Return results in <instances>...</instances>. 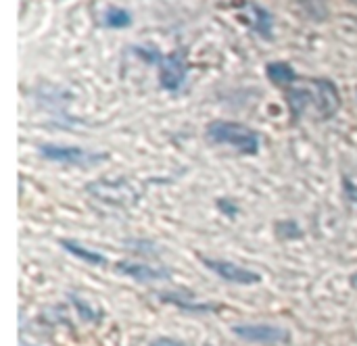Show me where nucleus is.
Wrapping results in <instances>:
<instances>
[{"mask_svg": "<svg viewBox=\"0 0 357 346\" xmlns=\"http://www.w3.org/2000/svg\"><path fill=\"white\" fill-rule=\"evenodd\" d=\"M207 136L218 142V144H228L238 148L245 155H255L259 148V136L243 125V123H234V121H213L207 125Z\"/></svg>", "mask_w": 357, "mask_h": 346, "instance_id": "nucleus-1", "label": "nucleus"}, {"mask_svg": "<svg viewBox=\"0 0 357 346\" xmlns=\"http://www.w3.org/2000/svg\"><path fill=\"white\" fill-rule=\"evenodd\" d=\"M88 192L105 203L126 207L140 198L142 188L136 184V180H98L88 186Z\"/></svg>", "mask_w": 357, "mask_h": 346, "instance_id": "nucleus-2", "label": "nucleus"}, {"mask_svg": "<svg viewBox=\"0 0 357 346\" xmlns=\"http://www.w3.org/2000/svg\"><path fill=\"white\" fill-rule=\"evenodd\" d=\"M312 96H314V104H316L318 113L324 119H331L341 109V94L337 90V86L328 79H314Z\"/></svg>", "mask_w": 357, "mask_h": 346, "instance_id": "nucleus-3", "label": "nucleus"}, {"mask_svg": "<svg viewBox=\"0 0 357 346\" xmlns=\"http://www.w3.org/2000/svg\"><path fill=\"white\" fill-rule=\"evenodd\" d=\"M186 58L184 52H172L169 56H165L159 65V79L161 86L165 90H178L182 86V81L186 79Z\"/></svg>", "mask_w": 357, "mask_h": 346, "instance_id": "nucleus-4", "label": "nucleus"}, {"mask_svg": "<svg viewBox=\"0 0 357 346\" xmlns=\"http://www.w3.org/2000/svg\"><path fill=\"white\" fill-rule=\"evenodd\" d=\"M42 155L46 159L67 163V165H90V163L105 159V155H92L88 150L75 148V146H42Z\"/></svg>", "mask_w": 357, "mask_h": 346, "instance_id": "nucleus-5", "label": "nucleus"}, {"mask_svg": "<svg viewBox=\"0 0 357 346\" xmlns=\"http://www.w3.org/2000/svg\"><path fill=\"white\" fill-rule=\"evenodd\" d=\"M234 334L249 343H261V345H278L289 340V332L274 326H236Z\"/></svg>", "mask_w": 357, "mask_h": 346, "instance_id": "nucleus-6", "label": "nucleus"}, {"mask_svg": "<svg viewBox=\"0 0 357 346\" xmlns=\"http://www.w3.org/2000/svg\"><path fill=\"white\" fill-rule=\"evenodd\" d=\"M205 265L209 269H213L218 276H222L224 280L228 282H234V284H257L259 282V276L251 269H245L241 265H234V263H228V261H218V259H205Z\"/></svg>", "mask_w": 357, "mask_h": 346, "instance_id": "nucleus-7", "label": "nucleus"}, {"mask_svg": "<svg viewBox=\"0 0 357 346\" xmlns=\"http://www.w3.org/2000/svg\"><path fill=\"white\" fill-rule=\"evenodd\" d=\"M117 269L138 282H151V280H161V278H167V272L165 269H157V267H151V265H138V263H119Z\"/></svg>", "mask_w": 357, "mask_h": 346, "instance_id": "nucleus-8", "label": "nucleus"}, {"mask_svg": "<svg viewBox=\"0 0 357 346\" xmlns=\"http://www.w3.org/2000/svg\"><path fill=\"white\" fill-rule=\"evenodd\" d=\"M266 71L268 77L278 86H291L295 81V69L289 63H270Z\"/></svg>", "mask_w": 357, "mask_h": 346, "instance_id": "nucleus-9", "label": "nucleus"}, {"mask_svg": "<svg viewBox=\"0 0 357 346\" xmlns=\"http://www.w3.org/2000/svg\"><path fill=\"white\" fill-rule=\"evenodd\" d=\"M312 100H314V96L307 88H295L289 92V107H291L295 117H299Z\"/></svg>", "mask_w": 357, "mask_h": 346, "instance_id": "nucleus-10", "label": "nucleus"}, {"mask_svg": "<svg viewBox=\"0 0 357 346\" xmlns=\"http://www.w3.org/2000/svg\"><path fill=\"white\" fill-rule=\"evenodd\" d=\"M249 13H251V19H253V27L261 36H270V31H272V17H270V13L264 10L257 4H249Z\"/></svg>", "mask_w": 357, "mask_h": 346, "instance_id": "nucleus-11", "label": "nucleus"}, {"mask_svg": "<svg viewBox=\"0 0 357 346\" xmlns=\"http://www.w3.org/2000/svg\"><path fill=\"white\" fill-rule=\"evenodd\" d=\"M63 246H65L69 253H73L75 257H79V259H84V261H88V263H92V265H100V263H105V257H102V255L92 253V251H88V249L79 246V244H77V242H73V240H63Z\"/></svg>", "mask_w": 357, "mask_h": 346, "instance_id": "nucleus-12", "label": "nucleus"}, {"mask_svg": "<svg viewBox=\"0 0 357 346\" xmlns=\"http://www.w3.org/2000/svg\"><path fill=\"white\" fill-rule=\"evenodd\" d=\"M105 21H107V25H111V27H126V25H130L132 17H130L126 10H121V8H113V10L107 13Z\"/></svg>", "mask_w": 357, "mask_h": 346, "instance_id": "nucleus-13", "label": "nucleus"}, {"mask_svg": "<svg viewBox=\"0 0 357 346\" xmlns=\"http://www.w3.org/2000/svg\"><path fill=\"white\" fill-rule=\"evenodd\" d=\"M151 346H184L182 343H178V340H174V338H159V340H155Z\"/></svg>", "mask_w": 357, "mask_h": 346, "instance_id": "nucleus-14", "label": "nucleus"}, {"mask_svg": "<svg viewBox=\"0 0 357 346\" xmlns=\"http://www.w3.org/2000/svg\"><path fill=\"white\" fill-rule=\"evenodd\" d=\"M351 282H354V286H357V274L351 278Z\"/></svg>", "mask_w": 357, "mask_h": 346, "instance_id": "nucleus-15", "label": "nucleus"}]
</instances>
